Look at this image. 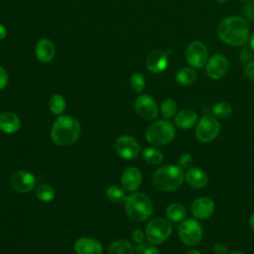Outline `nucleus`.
I'll return each mask as SVG.
<instances>
[{"mask_svg":"<svg viewBox=\"0 0 254 254\" xmlns=\"http://www.w3.org/2000/svg\"><path fill=\"white\" fill-rule=\"evenodd\" d=\"M216 35L220 41L227 45L242 46L249 38V26L242 17L228 16L218 23Z\"/></svg>","mask_w":254,"mask_h":254,"instance_id":"f257e3e1","label":"nucleus"},{"mask_svg":"<svg viewBox=\"0 0 254 254\" xmlns=\"http://www.w3.org/2000/svg\"><path fill=\"white\" fill-rule=\"evenodd\" d=\"M79 136L80 124L75 118L69 115L59 116L51 129L52 140L61 146H67L74 143Z\"/></svg>","mask_w":254,"mask_h":254,"instance_id":"f03ea898","label":"nucleus"},{"mask_svg":"<svg viewBox=\"0 0 254 254\" xmlns=\"http://www.w3.org/2000/svg\"><path fill=\"white\" fill-rule=\"evenodd\" d=\"M185 180V174L179 166L167 165L157 169L152 175L154 187L162 191L178 190Z\"/></svg>","mask_w":254,"mask_h":254,"instance_id":"7ed1b4c3","label":"nucleus"},{"mask_svg":"<svg viewBox=\"0 0 254 254\" xmlns=\"http://www.w3.org/2000/svg\"><path fill=\"white\" fill-rule=\"evenodd\" d=\"M125 210L131 219L144 221L153 213V202L147 194L134 192L126 197Z\"/></svg>","mask_w":254,"mask_h":254,"instance_id":"20e7f679","label":"nucleus"},{"mask_svg":"<svg viewBox=\"0 0 254 254\" xmlns=\"http://www.w3.org/2000/svg\"><path fill=\"white\" fill-rule=\"evenodd\" d=\"M176 135L174 124L167 120L162 119L152 123L146 131V140L154 146H164L173 141Z\"/></svg>","mask_w":254,"mask_h":254,"instance_id":"39448f33","label":"nucleus"},{"mask_svg":"<svg viewBox=\"0 0 254 254\" xmlns=\"http://www.w3.org/2000/svg\"><path fill=\"white\" fill-rule=\"evenodd\" d=\"M172 230V224L168 219L163 217H155L148 222L145 235L150 243L161 244L171 235Z\"/></svg>","mask_w":254,"mask_h":254,"instance_id":"423d86ee","label":"nucleus"},{"mask_svg":"<svg viewBox=\"0 0 254 254\" xmlns=\"http://www.w3.org/2000/svg\"><path fill=\"white\" fill-rule=\"evenodd\" d=\"M178 231L181 241L188 246H194L198 244L203 234L200 223L193 218L184 219L181 222Z\"/></svg>","mask_w":254,"mask_h":254,"instance_id":"0eeeda50","label":"nucleus"},{"mask_svg":"<svg viewBox=\"0 0 254 254\" xmlns=\"http://www.w3.org/2000/svg\"><path fill=\"white\" fill-rule=\"evenodd\" d=\"M219 131L220 124L217 118L212 115H204L199 119L194 134L199 142L208 143L218 136Z\"/></svg>","mask_w":254,"mask_h":254,"instance_id":"6e6552de","label":"nucleus"},{"mask_svg":"<svg viewBox=\"0 0 254 254\" xmlns=\"http://www.w3.org/2000/svg\"><path fill=\"white\" fill-rule=\"evenodd\" d=\"M187 63L194 68H201L208 60V51L206 46L199 41L191 42L186 50Z\"/></svg>","mask_w":254,"mask_h":254,"instance_id":"1a4fd4ad","label":"nucleus"},{"mask_svg":"<svg viewBox=\"0 0 254 254\" xmlns=\"http://www.w3.org/2000/svg\"><path fill=\"white\" fill-rule=\"evenodd\" d=\"M115 150L122 159L132 160L139 155L140 145L132 136L122 135L115 142Z\"/></svg>","mask_w":254,"mask_h":254,"instance_id":"9d476101","label":"nucleus"},{"mask_svg":"<svg viewBox=\"0 0 254 254\" xmlns=\"http://www.w3.org/2000/svg\"><path fill=\"white\" fill-rule=\"evenodd\" d=\"M136 113L144 120L151 121L158 115V105L149 94H141L135 100Z\"/></svg>","mask_w":254,"mask_h":254,"instance_id":"9b49d317","label":"nucleus"},{"mask_svg":"<svg viewBox=\"0 0 254 254\" xmlns=\"http://www.w3.org/2000/svg\"><path fill=\"white\" fill-rule=\"evenodd\" d=\"M10 185L18 192H29L36 186V178L28 171L18 170L11 175Z\"/></svg>","mask_w":254,"mask_h":254,"instance_id":"f8f14e48","label":"nucleus"},{"mask_svg":"<svg viewBox=\"0 0 254 254\" xmlns=\"http://www.w3.org/2000/svg\"><path fill=\"white\" fill-rule=\"evenodd\" d=\"M229 69V62L226 57L220 54H215L207 60L205 64L206 74L211 79L222 78Z\"/></svg>","mask_w":254,"mask_h":254,"instance_id":"ddd939ff","label":"nucleus"},{"mask_svg":"<svg viewBox=\"0 0 254 254\" xmlns=\"http://www.w3.org/2000/svg\"><path fill=\"white\" fill-rule=\"evenodd\" d=\"M215 209L214 201L208 196H200L195 198L190 205V212L196 219L209 218Z\"/></svg>","mask_w":254,"mask_h":254,"instance_id":"4468645a","label":"nucleus"},{"mask_svg":"<svg viewBox=\"0 0 254 254\" xmlns=\"http://www.w3.org/2000/svg\"><path fill=\"white\" fill-rule=\"evenodd\" d=\"M147 68L153 73H161L168 66V55L162 50L150 53L146 59Z\"/></svg>","mask_w":254,"mask_h":254,"instance_id":"2eb2a0df","label":"nucleus"},{"mask_svg":"<svg viewBox=\"0 0 254 254\" xmlns=\"http://www.w3.org/2000/svg\"><path fill=\"white\" fill-rule=\"evenodd\" d=\"M142 183V174L135 167L127 168L121 176V187L127 191L136 190Z\"/></svg>","mask_w":254,"mask_h":254,"instance_id":"dca6fc26","label":"nucleus"},{"mask_svg":"<svg viewBox=\"0 0 254 254\" xmlns=\"http://www.w3.org/2000/svg\"><path fill=\"white\" fill-rule=\"evenodd\" d=\"M76 254H102V246L94 238L80 237L74 243Z\"/></svg>","mask_w":254,"mask_h":254,"instance_id":"f3484780","label":"nucleus"},{"mask_svg":"<svg viewBox=\"0 0 254 254\" xmlns=\"http://www.w3.org/2000/svg\"><path fill=\"white\" fill-rule=\"evenodd\" d=\"M185 180L187 184L194 189H202L208 183V177L206 173L199 168H190L185 174Z\"/></svg>","mask_w":254,"mask_h":254,"instance_id":"a211bd4d","label":"nucleus"},{"mask_svg":"<svg viewBox=\"0 0 254 254\" xmlns=\"http://www.w3.org/2000/svg\"><path fill=\"white\" fill-rule=\"evenodd\" d=\"M37 59L42 63H49L51 62L56 54L55 46L49 39H41L36 44L35 49Z\"/></svg>","mask_w":254,"mask_h":254,"instance_id":"6ab92c4d","label":"nucleus"},{"mask_svg":"<svg viewBox=\"0 0 254 254\" xmlns=\"http://www.w3.org/2000/svg\"><path fill=\"white\" fill-rule=\"evenodd\" d=\"M21 127L20 118L12 112H3L0 114V130L6 134H14Z\"/></svg>","mask_w":254,"mask_h":254,"instance_id":"aec40b11","label":"nucleus"},{"mask_svg":"<svg viewBox=\"0 0 254 254\" xmlns=\"http://www.w3.org/2000/svg\"><path fill=\"white\" fill-rule=\"evenodd\" d=\"M197 121V114L192 109H183L175 116V124L181 129H190Z\"/></svg>","mask_w":254,"mask_h":254,"instance_id":"412c9836","label":"nucleus"},{"mask_svg":"<svg viewBox=\"0 0 254 254\" xmlns=\"http://www.w3.org/2000/svg\"><path fill=\"white\" fill-rule=\"evenodd\" d=\"M166 215L174 222H182L184 219H186L187 209L182 203L173 202L167 206Z\"/></svg>","mask_w":254,"mask_h":254,"instance_id":"4be33fe9","label":"nucleus"},{"mask_svg":"<svg viewBox=\"0 0 254 254\" xmlns=\"http://www.w3.org/2000/svg\"><path fill=\"white\" fill-rule=\"evenodd\" d=\"M197 78L196 71L191 67H183L179 69L176 73L175 79L180 85H190L192 84Z\"/></svg>","mask_w":254,"mask_h":254,"instance_id":"5701e85b","label":"nucleus"},{"mask_svg":"<svg viewBox=\"0 0 254 254\" xmlns=\"http://www.w3.org/2000/svg\"><path fill=\"white\" fill-rule=\"evenodd\" d=\"M107 254H133L132 245L126 239L115 240L110 244Z\"/></svg>","mask_w":254,"mask_h":254,"instance_id":"b1692460","label":"nucleus"},{"mask_svg":"<svg viewBox=\"0 0 254 254\" xmlns=\"http://www.w3.org/2000/svg\"><path fill=\"white\" fill-rule=\"evenodd\" d=\"M142 157L150 165H159L163 161V153L161 150L154 147L144 149Z\"/></svg>","mask_w":254,"mask_h":254,"instance_id":"393cba45","label":"nucleus"},{"mask_svg":"<svg viewBox=\"0 0 254 254\" xmlns=\"http://www.w3.org/2000/svg\"><path fill=\"white\" fill-rule=\"evenodd\" d=\"M65 105L66 101L61 94H54L49 100V108L56 115H61L64 111Z\"/></svg>","mask_w":254,"mask_h":254,"instance_id":"a878e982","label":"nucleus"},{"mask_svg":"<svg viewBox=\"0 0 254 254\" xmlns=\"http://www.w3.org/2000/svg\"><path fill=\"white\" fill-rule=\"evenodd\" d=\"M36 196L44 202L52 201L55 197V190L54 189L47 185V184H41L36 187Z\"/></svg>","mask_w":254,"mask_h":254,"instance_id":"bb28decb","label":"nucleus"},{"mask_svg":"<svg viewBox=\"0 0 254 254\" xmlns=\"http://www.w3.org/2000/svg\"><path fill=\"white\" fill-rule=\"evenodd\" d=\"M106 196L109 200L115 203H121L126 199L125 190L118 186H110L106 190Z\"/></svg>","mask_w":254,"mask_h":254,"instance_id":"cd10ccee","label":"nucleus"},{"mask_svg":"<svg viewBox=\"0 0 254 254\" xmlns=\"http://www.w3.org/2000/svg\"><path fill=\"white\" fill-rule=\"evenodd\" d=\"M232 113V107L229 103L225 101L217 102L212 107V114L216 118H227Z\"/></svg>","mask_w":254,"mask_h":254,"instance_id":"c85d7f7f","label":"nucleus"},{"mask_svg":"<svg viewBox=\"0 0 254 254\" xmlns=\"http://www.w3.org/2000/svg\"><path fill=\"white\" fill-rule=\"evenodd\" d=\"M177 110H178L177 102L172 98L165 99L161 105L162 115L166 119H169V118H172L173 116H175L177 114Z\"/></svg>","mask_w":254,"mask_h":254,"instance_id":"c756f323","label":"nucleus"},{"mask_svg":"<svg viewBox=\"0 0 254 254\" xmlns=\"http://www.w3.org/2000/svg\"><path fill=\"white\" fill-rule=\"evenodd\" d=\"M129 83H130L131 88L135 92L139 93V92H141L144 89L146 81H145V77L141 73L136 72V73H133L131 75V77L129 79Z\"/></svg>","mask_w":254,"mask_h":254,"instance_id":"7c9ffc66","label":"nucleus"},{"mask_svg":"<svg viewBox=\"0 0 254 254\" xmlns=\"http://www.w3.org/2000/svg\"><path fill=\"white\" fill-rule=\"evenodd\" d=\"M192 164V156L190 153H184L179 157L178 160V166L184 170V169H190V165Z\"/></svg>","mask_w":254,"mask_h":254,"instance_id":"2f4dec72","label":"nucleus"},{"mask_svg":"<svg viewBox=\"0 0 254 254\" xmlns=\"http://www.w3.org/2000/svg\"><path fill=\"white\" fill-rule=\"evenodd\" d=\"M213 251L215 254H228L227 246L221 242H217L213 245Z\"/></svg>","mask_w":254,"mask_h":254,"instance_id":"473e14b6","label":"nucleus"},{"mask_svg":"<svg viewBox=\"0 0 254 254\" xmlns=\"http://www.w3.org/2000/svg\"><path fill=\"white\" fill-rule=\"evenodd\" d=\"M8 83V74L5 68L0 66V90L5 88Z\"/></svg>","mask_w":254,"mask_h":254,"instance_id":"72a5a7b5","label":"nucleus"},{"mask_svg":"<svg viewBox=\"0 0 254 254\" xmlns=\"http://www.w3.org/2000/svg\"><path fill=\"white\" fill-rule=\"evenodd\" d=\"M145 233L141 230V229H135L132 232V238L134 239V241H136L137 243H143L144 239H145Z\"/></svg>","mask_w":254,"mask_h":254,"instance_id":"f704fd0d","label":"nucleus"},{"mask_svg":"<svg viewBox=\"0 0 254 254\" xmlns=\"http://www.w3.org/2000/svg\"><path fill=\"white\" fill-rule=\"evenodd\" d=\"M245 74L246 76L254 82V62L249 63L246 66H245Z\"/></svg>","mask_w":254,"mask_h":254,"instance_id":"c9c22d12","label":"nucleus"},{"mask_svg":"<svg viewBox=\"0 0 254 254\" xmlns=\"http://www.w3.org/2000/svg\"><path fill=\"white\" fill-rule=\"evenodd\" d=\"M143 254H160V253H159V251H158V249L156 247L149 246V247L145 248Z\"/></svg>","mask_w":254,"mask_h":254,"instance_id":"e433bc0d","label":"nucleus"},{"mask_svg":"<svg viewBox=\"0 0 254 254\" xmlns=\"http://www.w3.org/2000/svg\"><path fill=\"white\" fill-rule=\"evenodd\" d=\"M6 35H7L6 28L2 24H0V40L4 39L6 37Z\"/></svg>","mask_w":254,"mask_h":254,"instance_id":"4c0bfd02","label":"nucleus"},{"mask_svg":"<svg viewBox=\"0 0 254 254\" xmlns=\"http://www.w3.org/2000/svg\"><path fill=\"white\" fill-rule=\"evenodd\" d=\"M249 225H250L251 229L254 231V212L251 214V216L249 218Z\"/></svg>","mask_w":254,"mask_h":254,"instance_id":"58836bf2","label":"nucleus"},{"mask_svg":"<svg viewBox=\"0 0 254 254\" xmlns=\"http://www.w3.org/2000/svg\"><path fill=\"white\" fill-rule=\"evenodd\" d=\"M249 44H250V47L252 48V50L254 51V33L250 36V39H249Z\"/></svg>","mask_w":254,"mask_h":254,"instance_id":"ea45409f","label":"nucleus"},{"mask_svg":"<svg viewBox=\"0 0 254 254\" xmlns=\"http://www.w3.org/2000/svg\"><path fill=\"white\" fill-rule=\"evenodd\" d=\"M185 254H201V253L196 249H190V250L187 251Z\"/></svg>","mask_w":254,"mask_h":254,"instance_id":"a19ab883","label":"nucleus"},{"mask_svg":"<svg viewBox=\"0 0 254 254\" xmlns=\"http://www.w3.org/2000/svg\"><path fill=\"white\" fill-rule=\"evenodd\" d=\"M228 254H245V253H243V252H241V251H233V252H230V253H228Z\"/></svg>","mask_w":254,"mask_h":254,"instance_id":"79ce46f5","label":"nucleus"},{"mask_svg":"<svg viewBox=\"0 0 254 254\" xmlns=\"http://www.w3.org/2000/svg\"><path fill=\"white\" fill-rule=\"evenodd\" d=\"M218 3H226L228 2V0H216Z\"/></svg>","mask_w":254,"mask_h":254,"instance_id":"37998d69","label":"nucleus"},{"mask_svg":"<svg viewBox=\"0 0 254 254\" xmlns=\"http://www.w3.org/2000/svg\"><path fill=\"white\" fill-rule=\"evenodd\" d=\"M253 100H254V95H253Z\"/></svg>","mask_w":254,"mask_h":254,"instance_id":"c03bdc74","label":"nucleus"}]
</instances>
